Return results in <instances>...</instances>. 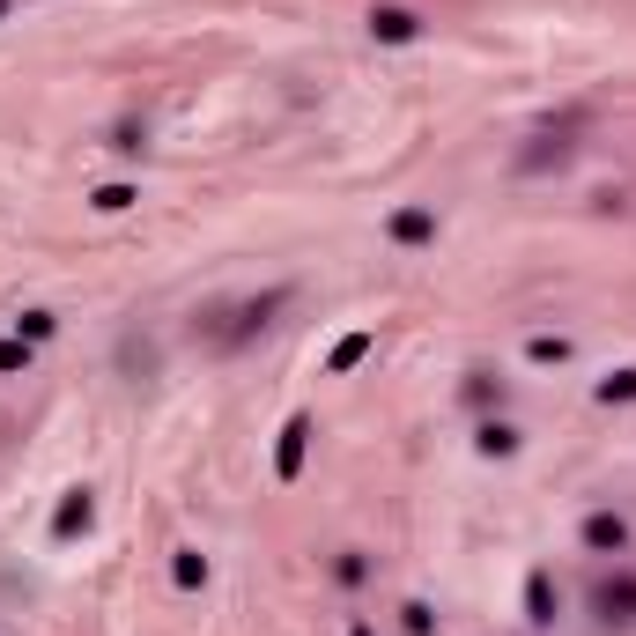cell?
Wrapping results in <instances>:
<instances>
[{"mask_svg": "<svg viewBox=\"0 0 636 636\" xmlns=\"http://www.w3.org/2000/svg\"><path fill=\"white\" fill-rule=\"evenodd\" d=\"M600 614H607V622H636V577H622V585H600Z\"/></svg>", "mask_w": 636, "mask_h": 636, "instance_id": "6da1fadb", "label": "cell"}, {"mask_svg": "<svg viewBox=\"0 0 636 636\" xmlns=\"http://www.w3.org/2000/svg\"><path fill=\"white\" fill-rule=\"evenodd\" d=\"M585 540H592V548H629V526L614 511H600V518H585Z\"/></svg>", "mask_w": 636, "mask_h": 636, "instance_id": "3957f363", "label": "cell"}, {"mask_svg": "<svg viewBox=\"0 0 636 636\" xmlns=\"http://www.w3.org/2000/svg\"><path fill=\"white\" fill-rule=\"evenodd\" d=\"M355 636H370V629H355Z\"/></svg>", "mask_w": 636, "mask_h": 636, "instance_id": "30bf717a", "label": "cell"}, {"mask_svg": "<svg viewBox=\"0 0 636 636\" xmlns=\"http://www.w3.org/2000/svg\"><path fill=\"white\" fill-rule=\"evenodd\" d=\"M82 518H89V496L74 489V503H60V533H74V526H82Z\"/></svg>", "mask_w": 636, "mask_h": 636, "instance_id": "ba28073f", "label": "cell"}, {"mask_svg": "<svg viewBox=\"0 0 636 636\" xmlns=\"http://www.w3.org/2000/svg\"><path fill=\"white\" fill-rule=\"evenodd\" d=\"M119 208H134V185H104L97 193V215H119Z\"/></svg>", "mask_w": 636, "mask_h": 636, "instance_id": "8992f818", "label": "cell"}, {"mask_svg": "<svg viewBox=\"0 0 636 636\" xmlns=\"http://www.w3.org/2000/svg\"><path fill=\"white\" fill-rule=\"evenodd\" d=\"M363 348H370V333H348V341L333 348V370H348V363H355V355H363Z\"/></svg>", "mask_w": 636, "mask_h": 636, "instance_id": "52a82bcc", "label": "cell"}, {"mask_svg": "<svg viewBox=\"0 0 636 636\" xmlns=\"http://www.w3.org/2000/svg\"><path fill=\"white\" fill-rule=\"evenodd\" d=\"M304 437H311V422H289V429H282V481L304 466Z\"/></svg>", "mask_w": 636, "mask_h": 636, "instance_id": "277c9868", "label": "cell"}, {"mask_svg": "<svg viewBox=\"0 0 636 636\" xmlns=\"http://www.w3.org/2000/svg\"><path fill=\"white\" fill-rule=\"evenodd\" d=\"M429 230H437V222H429L422 208H407L400 222H392V237H407V245H422V237H429Z\"/></svg>", "mask_w": 636, "mask_h": 636, "instance_id": "5b68a950", "label": "cell"}, {"mask_svg": "<svg viewBox=\"0 0 636 636\" xmlns=\"http://www.w3.org/2000/svg\"><path fill=\"white\" fill-rule=\"evenodd\" d=\"M0 15H8V0H0Z\"/></svg>", "mask_w": 636, "mask_h": 636, "instance_id": "9c48e42d", "label": "cell"}, {"mask_svg": "<svg viewBox=\"0 0 636 636\" xmlns=\"http://www.w3.org/2000/svg\"><path fill=\"white\" fill-rule=\"evenodd\" d=\"M370 30H378L385 45H407V37H415L422 23H415V15H407V8H378V15H370Z\"/></svg>", "mask_w": 636, "mask_h": 636, "instance_id": "7a4b0ae2", "label": "cell"}]
</instances>
